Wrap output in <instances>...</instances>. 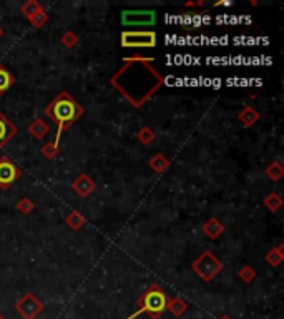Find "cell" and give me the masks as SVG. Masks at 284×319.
<instances>
[{
    "label": "cell",
    "mask_w": 284,
    "mask_h": 319,
    "mask_svg": "<svg viewBox=\"0 0 284 319\" xmlns=\"http://www.w3.org/2000/svg\"><path fill=\"white\" fill-rule=\"evenodd\" d=\"M240 276L243 278V281H246V283H249L251 279L254 278V272H253V269H249V268H244V269H241V272H240Z\"/></svg>",
    "instance_id": "obj_26"
},
{
    "label": "cell",
    "mask_w": 284,
    "mask_h": 319,
    "mask_svg": "<svg viewBox=\"0 0 284 319\" xmlns=\"http://www.w3.org/2000/svg\"><path fill=\"white\" fill-rule=\"evenodd\" d=\"M203 230H204V233H206V235H208L211 239H215V238H218V235H221V233H223V224H221L220 221H218V219L211 218Z\"/></svg>",
    "instance_id": "obj_12"
},
{
    "label": "cell",
    "mask_w": 284,
    "mask_h": 319,
    "mask_svg": "<svg viewBox=\"0 0 284 319\" xmlns=\"http://www.w3.org/2000/svg\"><path fill=\"white\" fill-rule=\"evenodd\" d=\"M136 304H138V309L133 312V314H130L128 319H135L136 316L143 314V312H147L148 316L156 319L168 309L170 298H168L167 292L160 288V286L153 284V286H150V288L145 291L140 298H138Z\"/></svg>",
    "instance_id": "obj_3"
},
{
    "label": "cell",
    "mask_w": 284,
    "mask_h": 319,
    "mask_svg": "<svg viewBox=\"0 0 284 319\" xmlns=\"http://www.w3.org/2000/svg\"><path fill=\"white\" fill-rule=\"evenodd\" d=\"M0 319H4V316H2V314H0Z\"/></svg>",
    "instance_id": "obj_28"
},
{
    "label": "cell",
    "mask_w": 284,
    "mask_h": 319,
    "mask_svg": "<svg viewBox=\"0 0 284 319\" xmlns=\"http://www.w3.org/2000/svg\"><path fill=\"white\" fill-rule=\"evenodd\" d=\"M57 150H58V146H57L55 143H49V145L42 150V153H43V155H47L49 158H54V155L57 153Z\"/></svg>",
    "instance_id": "obj_24"
},
{
    "label": "cell",
    "mask_w": 284,
    "mask_h": 319,
    "mask_svg": "<svg viewBox=\"0 0 284 319\" xmlns=\"http://www.w3.org/2000/svg\"><path fill=\"white\" fill-rule=\"evenodd\" d=\"M45 113H47V115L54 120V123L58 126V133L55 138V145H58L62 131L77 122L78 117L83 113V108L67 92H62L49 106H45Z\"/></svg>",
    "instance_id": "obj_2"
},
{
    "label": "cell",
    "mask_w": 284,
    "mask_h": 319,
    "mask_svg": "<svg viewBox=\"0 0 284 319\" xmlns=\"http://www.w3.org/2000/svg\"><path fill=\"white\" fill-rule=\"evenodd\" d=\"M15 309L23 319H35L42 312L43 304L38 301L35 294H32V292H25V294L17 301Z\"/></svg>",
    "instance_id": "obj_6"
},
{
    "label": "cell",
    "mask_w": 284,
    "mask_h": 319,
    "mask_svg": "<svg viewBox=\"0 0 284 319\" xmlns=\"http://www.w3.org/2000/svg\"><path fill=\"white\" fill-rule=\"evenodd\" d=\"M110 82L131 105L141 106L160 88L164 78L153 66V60L130 58L111 77Z\"/></svg>",
    "instance_id": "obj_1"
},
{
    "label": "cell",
    "mask_w": 284,
    "mask_h": 319,
    "mask_svg": "<svg viewBox=\"0 0 284 319\" xmlns=\"http://www.w3.org/2000/svg\"><path fill=\"white\" fill-rule=\"evenodd\" d=\"M12 83H14V77H12L4 66H0V95L7 92L12 86Z\"/></svg>",
    "instance_id": "obj_13"
},
{
    "label": "cell",
    "mask_w": 284,
    "mask_h": 319,
    "mask_svg": "<svg viewBox=\"0 0 284 319\" xmlns=\"http://www.w3.org/2000/svg\"><path fill=\"white\" fill-rule=\"evenodd\" d=\"M266 204L269 206L271 210H276L277 206L281 204V199H279V196H277V195H271V196H268V199H266Z\"/></svg>",
    "instance_id": "obj_23"
},
{
    "label": "cell",
    "mask_w": 284,
    "mask_h": 319,
    "mask_svg": "<svg viewBox=\"0 0 284 319\" xmlns=\"http://www.w3.org/2000/svg\"><path fill=\"white\" fill-rule=\"evenodd\" d=\"M279 249H281V248H279ZM279 249H274V251H271L269 255L266 256V261H268V263H271L273 266L279 264V263H281V259H282V255L279 253Z\"/></svg>",
    "instance_id": "obj_19"
},
{
    "label": "cell",
    "mask_w": 284,
    "mask_h": 319,
    "mask_svg": "<svg viewBox=\"0 0 284 319\" xmlns=\"http://www.w3.org/2000/svg\"><path fill=\"white\" fill-rule=\"evenodd\" d=\"M40 10H42V9H40V5H38L37 2H29V4H25V5L22 7V12H23L29 18H30V17H34L35 13H38Z\"/></svg>",
    "instance_id": "obj_18"
},
{
    "label": "cell",
    "mask_w": 284,
    "mask_h": 319,
    "mask_svg": "<svg viewBox=\"0 0 284 319\" xmlns=\"http://www.w3.org/2000/svg\"><path fill=\"white\" fill-rule=\"evenodd\" d=\"M18 176H20V170L9 158H0V185L9 188Z\"/></svg>",
    "instance_id": "obj_8"
},
{
    "label": "cell",
    "mask_w": 284,
    "mask_h": 319,
    "mask_svg": "<svg viewBox=\"0 0 284 319\" xmlns=\"http://www.w3.org/2000/svg\"><path fill=\"white\" fill-rule=\"evenodd\" d=\"M240 118H241V122L246 125V126H249V125H253L256 120H257V113L253 110V108H246L244 110L241 115H240Z\"/></svg>",
    "instance_id": "obj_15"
},
{
    "label": "cell",
    "mask_w": 284,
    "mask_h": 319,
    "mask_svg": "<svg viewBox=\"0 0 284 319\" xmlns=\"http://www.w3.org/2000/svg\"><path fill=\"white\" fill-rule=\"evenodd\" d=\"M17 208L20 210L22 213H25V215H27V213H30V211H32V208H34V204H32L27 198H23L22 201L17 204Z\"/></svg>",
    "instance_id": "obj_21"
},
{
    "label": "cell",
    "mask_w": 284,
    "mask_h": 319,
    "mask_svg": "<svg viewBox=\"0 0 284 319\" xmlns=\"http://www.w3.org/2000/svg\"><path fill=\"white\" fill-rule=\"evenodd\" d=\"M156 20L153 10H125L122 13V22L127 27H150Z\"/></svg>",
    "instance_id": "obj_7"
},
{
    "label": "cell",
    "mask_w": 284,
    "mask_h": 319,
    "mask_svg": "<svg viewBox=\"0 0 284 319\" xmlns=\"http://www.w3.org/2000/svg\"><path fill=\"white\" fill-rule=\"evenodd\" d=\"M0 35H2V30H0Z\"/></svg>",
    "instance_id": "obj_29"
},
{
    "label": "cell",
    "mask_w": 284,
    "mask_h": 319,
    "mask_svg": "<svg viewBox=\"0 0 284 319\" xmlns=\"http://www.w3.org/2000/svg\"><path fill=\"white\" fill-rule=\"evenodd\" d=\"M29 131L32 133V135H34L35 138H43L45 135H47L49 133V125L43 122V120H40V118H37L34 123H32L30 126H29Z\"/></svg>",
    "instance_id": "obj_11"
},
{
    "label": "cell",
    "mask_w": 284,
    "mask_h": 319,
    "mask_svg": "<svg viewBox=\"0 0 284 319\" xmlns=\"http://www.w3.org/2000/svg\"><path fill=\"white\" fill-rule=\"evenodd\" d=\"M220 319H231V317H229V316H221Z\"/></svg>",
    "instance_id": "obj_27"
},
{
    "label": "cell",
    "mask_w": 284,
    "mask_h": 319,
    "mask_svg": "<svg viewBox=\"0 0 284 319\" xmlns=\"http://www.w3.org/2000/svg\"><path fill=\"white\" fill-rule=\"evenodd\" d=\"M150 166H151V168H153L155 171L160 173V171H163V170L168 166V162H167V158H163L161 155H156V156L150 162Z\"/></svg>",
    "instance_id": "obj_17"
},
{
    "label": "cell",
    "mask_w": 284,
    "mask_h": 319,
    "mask_svg": "<svg viewBox=\"0 0 284 319\" xmlns=\"http://www.w3.org/2000/svg\"><path fill=\"white\" fill-rule=\"evenodd\" d=\"M62 40H63V43L67 45V47H75L77 45V35H75V33H70L68 32Z\"/></svg>",
    "instance_id": "obj_25"
},
{
    "label": "cell",
    "mask_w": 284,
    "mask_h": 319,
    "mask_svg": "<svg viewBox=\"0 0 284 319\" xmlns=\"http://www.w3.org/2000/svg\"><path fill=\"white\" fill-rule=\"evenodd\" d=\"M47 18H49V17H47V13H43V12L40 10L38 13H35L34 17H30V22L34 24L35 27H40L43 22H47Z\"/></svg>",
    "instance_id": "obj_20"
},
{
    "label": "cell",
    "mask_w": 284,
    "mask_h": 319,
    "mask_svg": "<svg viewBox=\"0 0 284 319\" xmlns=\"http://www.w3.org/2000/svg\"><path fill=\"white\" fill-rule=\"evenodd\" d=\"M93 181L87 176V175H82L80 178L77 179V181L74 183V188L75 191L78 193L80 196H88L91 191H93Z\"/></svg>",
    "instance_id": "obj_10"
},
{
    "label": "cell",
    "mask_w": 284,
    "mask_h": 319,
    "mask_svg": "<svg viewBox=\"0 0 284 319\" xmlns=\"http://www.w3.org/2000/svg\"><path fill=\"white\" fill-rule=\"evenodd\" d=\"M67 223L70 224V228L78 230V228H80V226L85 223V219H83V216H82L78 211H74V213H72V215L67 218Z\"/></svg>",
    "instance_id": "obj_16"
},
{
    "label": "cell",
    "mask_w": 284,
    "mask_h": 319,
    "mask_svg": "<svg viewBox=\"0 0 284 319\" xmlns=\"http://www.w3.org/2000/svg\"><path fill=\"white\" fill-rule=\"evenodd\" d=\"M122 45L128 47V49H151V47L156 45V33L150 30L123 32Z\"/></svg>",
    "instance_id": "obj_5"
},
{
    "label": "cell",
    "mask_w": 284,
    "mask_h": 319,
    "mask_svg": "<svg viewBox=\"0 0 284 319\" xmlns=\"http://www.w3.org/2000/svg\"><path fill=\"white\" fill-rule=\"evenodd\" d=\"M186 303L183 301L181 298H176V299H170V304H168V309L173 312L175 316H181L184 311H186Z\"/></svg>",
    "instance_id": "obj_14"
},
{
    "label": "cell",
    "mask_w": 284,
    "mask_h": 319,
    "mask_svg": "<svg viewBox=\"0 0 284 319\" xmlns=\"http://www.w3.org/2000/svg\"><path fill=\"white\" fill-rule=\"evenodd\" d=\"M15 133H17L15 126L10 123V120L7 117L0 113V150H2V146H5V143L10 142Z\"/></svg>",
    "instance_id": "obj_9"
},
{
    "label": "cell",
    "mask_w": 284,
    "mask_h": 319,
    "mask_svg": "<svg viewBox=\"0 0 284 319\" xmlns=\"http://www.w3.org/2000/svg\"><path fill=\"white\" fill-rule=\"evenodd\" d=\"M281 173H282V168H281L279 165H273L271 168H268V175L273 178V179L281 178Z\"/></svg>",
    "instance_id": "obj_22"
},
{
    "label": "cell",
    "mask_w": 284,
    "mask_h": 319,
    "mask_svg": "<svg viewBox=\"0 0 284 319\" xmlns=\"http://www.w3.org/2000/svg\"><path fill=\"white\" fill-rule=\"evenodd\" d=\"M193 269L198 272V276H200L203 281H211V279L223 269V264L220 259H216L211 255V251H204L193 263Z\"/></svg>",
    "instance_id": "obj_4"
}]
</instances>
